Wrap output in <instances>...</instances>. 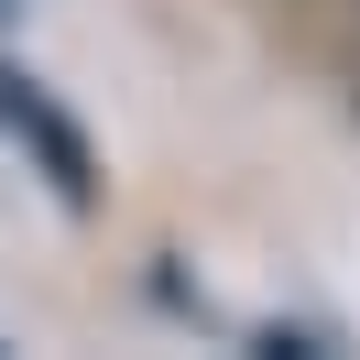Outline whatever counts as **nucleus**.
<instances>
[{"label":"nucleus","instance_id":"1","mask_svg":"<svg viewBox=\"0 0 360 360\" xmlns=\"http://www.w3.org/2000/svg\"><path fill=\"white\" fill-rule=\"evenodd\" d=\"M0 120H11L22 142H44V164H55V186H66V197H88V142H77L44 98H33V77H0Z\"/></svg>","mask_w":360,"mask_h":360}]
</instances>
